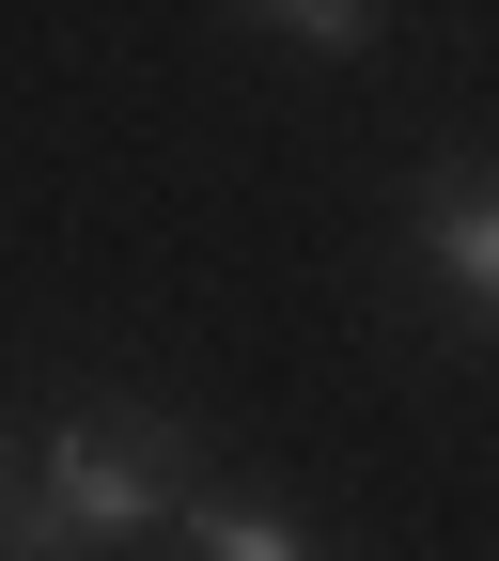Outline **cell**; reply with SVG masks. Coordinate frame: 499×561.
<instances>
[{
    "label": "cell",
    "instance_id": "obj_4",
    "mask_svg": "<svg viewBox=\"0 0 499 561\" xmlns=\"http://www.w3.org/2000/svg\"><path fill=\"white\" fill-rule=\"evenodd\" d=\"M235 16H250V32H281V47H313V62H360V47L406 16V0H235Z\"/></svg>",
    "mask_w": 499,
    "mask_h": 561
},
{
    "label": "cell",
    "instance_id": "obj_2",
    "mask_svg": "<svg viewBox=\"0 0 499 561\" xmlns=\"http://www.w3.org/2000/svg\"><path fill=\"white\" fill-rule=\"evenodd\" d=\"M406 250L438 265V297L499 343V157H438L406 187Z\"/></svg>",
    "mask_w": 499,
    "mask_h": 561
},
{
    "label": "cell",
    "instance_id": "obj_1",
    "mask_svg": "<svg viewBox=\"0 0 499 561\" xmlns=\"http://www.w3.org/2000/svg\"><path fill=\"white\" fill-rule=\"evenodd\" d=\"M172 500H188V421H157V405H63L0 515H16V561H94V546H140Z\"/></svg>",
    "mask_w": 499,
    "mask_h": 561
},
{
    "label": "cell",
    "instance_id": "obj_3",
    "mask_svg": "<svg viewBox=\"0 0 499 561\" xmlns=\"http://www.w3.org/2000/svg\"><path fill=\"white\" fill-rule=\"evenodd\" d=\"M188 515V561H328L297 515H265V500H172Z\"/></svg>",
    "mask_w": 499,
    "mask_h": 561
},
{
    "label": "cell",
    "instance_id": "obj_5",
    "mask_svg": "<svg viewBox=\"0 0 499 561\" xmlns=\"http://www.w3.org/2000/svg\"><path fill=\"white\" fill-rule=\"evenodd\" d=\"M0 500H16V437H0Z\"/></svg>",
    "mask_w": 499,
    "mask_h": 561
}]
</instances>
